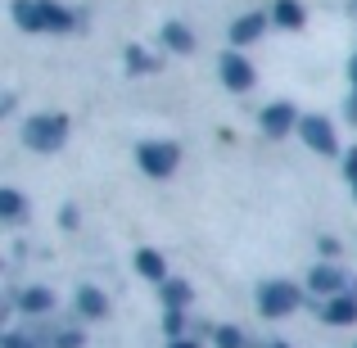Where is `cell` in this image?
<instances>
[{"instance_id":"27","label":"cell","mask_w":357,"mask_h":348,"mask_svg":"<svg viewBox=\"0 0 357 348\" xmlns=\"http://www.w3.org/2000/svg\"><path fill=\"white\" fill-rule=\"evenodd\" d=\"M271 348H285V344H271Z\"/></svg>"},{"instance_id":"22","label":"cell","mask_w":357,"mask_h":348,"mask_svg":"<svg viewBox=\"0 0 357 348\" xmlns=\"http://www.w3.org/2000/svg\"><path fill=\"white\" fill-rule=\"evenodd\" d=\"M163 326H167V335H172V340H185V335H181V326H185V321H181V312H167V321H163Z\"/></svg>"},{"instance_id":"19","label":"cell","mask_w":357,"mask_h":348,"mask_svg":"<svg viewBox=\"0 0 357 348\" xmlns=\"http://www.w3.org/2000/svg\"><path fill=\"white\" fill-rule=\"evenodd\" d=\"M0 348H50L45 340H32V335L14 331V335H0Z\"/></svg>"},{"instance_id":"21","label":"cell","mask_w":357,"mask_h":348,"mask_svg":"<svg viewBox=\"0 0 357 348\" xmlns=\"http://www.w3.org/2000/svg\"><path fill=\"white\" fill-rule=\"evenodd\" d=\"M127 68H131V73L154 68V59H145V54H140V45H127Z\"/></svg>"},{"instance_id":"10","label":"cell","mask_w":357,"mask_h":348,"mask_svg":"<svg viewBox=\"0 0 357 348\" xmlns=\"http://www.w3.org/2000/svg\"><path fill=\"white\" fill-rule=\"evenodd\" d=\"M271 18L267 14H240L236 23H231V45H253L262 32H267Z\"/></svg>"},{"instance_id":"8","label":"cell","mask_w":357,"mask_h":348,"mask_svg":"<svg viewBox=\"0 0 357 348\" xmlns=\"http://www.w3.org/2000/svg\"><path fill=\"white\" fill-rule=\"evenodd\" d=\"M307 289H312L317 298H335L349 289V276H344L335 262H321V267H312V276H307Z\"/></svg>"},{"instance_id":"15","label":"cell","mask_w":357,"mask_h":348,"mask_svg":"<svg viewBox=\"0 0 357 348\" xmlns=\"http://www.w3.org/2000/svg\"><path fill=\"white\" fill-rule=\"evenodd\" d=\"M271 23L294 32V27L307 23V14H303V5H298V0H276V9H271Z\"/></svg>"},{"instance_id":"24","label":"cell","mask_w":357,"mask_h":348,"mask_svg":"<svg viewBox=\"0 0 357 348\" xmlns=\"http://www.w3.org/2000/svg\"><path fill=\"white\" fill-rule=\"evenodd\" d=\"M167 348H199V340H167Z\"/></svg>"},{"instance_id":"3","label":"cell","mask_w":357,"mask_h":348,"mask_svg":"<svg viewBox=\"0 0 357 348\" xmlns=\"http://www.w3.org/2000/svg\"><path fill=\"white\" fill-rule=\"evenodd\" d=\"M298 303H303V289L294 280H262L258 285V312L267 321H280V317L298 312Z\"/></svg>"},{"instance_id":"9","label":"cell","mask_w":357,"mask_h":348,"mask_svg":"<svg viewBox=\"0 0 357 348\" xmlns=\"http://www.w3.org/2000/svg\"><path fill=\"white\" fill-rule=\"evenodd\" d=\"M317 317H321L326 326H357V298L353 294L321 298V303H317Z\"/></svg>"},{"instance_id":"6","label":"cell","mask_w":357,"mask_h":348,"mask_svg":"<svg viewBox=\"0 0 357 348\" xmlns=\"http://www.w3.org/2000/svg\"><path fill=\"white\" fill-rule=\"evenodd\" d=\"M218 73H222V86L244 96V91H253V82H258V73H253V63L244 59L240 50H222L218 54Z\"/></svg>"},{"instance_id":"18","label":"cell","mask_w":357,"mask_h":348,"mask_svg":"<svg viewBox=\"0 0 357 348\" xmlns=\"http://www.w3.org/2000/svg\"><path fill=\"white\" fill-rule=\"evenodd\" d=\"M213 340H218V348H244V331H236V326H218Z\"/></svg>"},{"instance_id":"13","label":"cell","mask_w":357,"mask_h":348,"mask_svg":"<svg viewBox=\"0 0 357 348\" xmlns=\"http://www.w3.org/2000/svg\"><path fill=\"white\" fill-rule=\"evenodd\" d=\"M77 312H82V317H91V321L109 317V298H105V289H96V285H82V289H77Z\"/></svg>"},{"instance_id":"26","label":"cell","mask_w":357,"mask_h":348,"mask_svg":"<svg viewBox=\"0 0 357 348\" xmlns=\"http://www.w3.org/2000/svg\"><path fill=\"white\" fill-rule=\"evenodd\" d=\"M353 199H357V181H353Z\"/></svg>"},{"instance_id":"17","label":"cell","mask_w":357,"mask_h":348,"mask_svg":"<svg viewBox=\"0 0 357 348\" xmlns=\"http://www.w3.org/2000/svg\"><path fill=\"white\" fill-rule=\"evenodd\" d=\"M18 218H27V199L9 186H0V222H18Z\"/></svg>"},{"instance_id":"14","label":"cell","mask_w":357,"mask_h":348,"mask_svg":"<svg viewBox=\"0 0 357 348\" xmlns=\"http://www.w3.org/2000/svg\"><path fill=\"white\" fill-rule=\"evenodd\" d=\"M136 271H140L145 280H154V285H163V280H167L163 253H158V249H136Z\"/></svg>"},{"instance_id":"1","label":"cell","mask_w":357,"mask_h":348,"mask_svg":"<svg viewBox=\"0 0 357 348\" xmlns=\"http://www.w3.org/2000/svg\"><path fill=\"white\" fill-rule=\"evenodd\" d=\"M9 14L23 32H73L77 27L73 9H63L59 0H14Z\"/></svg>"},{"instance_id":"16","label":"cell","mask_w":357,"mask_h":348,"mask_svg":"<svg viewBox=\"0 0 357 348\" xmlns=\"http://www.w3.org/2000/svg\"><path fill=\"white\" fill-rule=\"evenodd\" d=\"M163 45L172 54H190L195 50V32H190V27H181V23H167L163 27Z\"/></svg>"},{"instance_id":"2","label":"cell","mask_w":357,"mask_h":348,"mask_svg":"<svg viewBox=\"0 0 357 348\" xmlns=\"http://www.w3.org/2000/svg\"><path fill=\"white\" fill-rule=\"evenodd\" d=\"M68 127L73 122L63 114H36L23 122V145L36 149V154H54V149H63V140H68Z\"/></svg>"},{"instance_id":"12","label":"cell","mask_w":357,"mask_h":348,"mask_svg":"<svg viewBox=\"0 0 357 348\" xmlns=\"http://www.w3.org/2000/svg\"><path fill=\"white\" fill-rule=\"evenodd\" d=\"M18 312H23V317H45V312H54V294H50L45 285L23 289V294H18Z\"/></svg>"},{"instance_id":"20","label":"cell","mask_w":357,"mask_h":348,"mask_svg":"<svg viewBox=\"0 0 357 348\" xmlns=\"http://www.w3.org/2000/svg\"><path fill=\"white\" fill-rule=\"evenodd\" d=\"M82 344H86V335H82V331H59L50 340V348H82Z\"/></svg>"},{"instance_id":"11","label":"cell","mask_w":357,"mask_h":348,"mask_svg":"<svg viewBox=\"0 0 357 348\" xmlns=\"http://www.w3.org/2000/svg\"><path fill=\"white\" fill-rule=\"evenodd\" d=\"M158 294H163V308H167V312H185V308L195 303L190 280H176V276H167L163 285H158Z\"/></svg>"},{"instance_id":"5","label":"cell","mask_w":357,"mask_h":348,"mask_svg":"<svg viewBox=\"0 0 357 348\" xmlns=\"http://www.w3.org/2000/svg\"><path fill=\"white\" fill-rule=\"evenodd\" d=\"M298 140H303L312 154H321V158L340 154V136H335V127L321 114H303V122H298Z\"/></svg>"},{"instance_id":"23","label":"cell","mask_w":357,"mask_h":348,"mask_svg":"<svg viewBox=\"0 0 357 348\" xmlns=\"http://www.w3.org/2000/svg\"><path fill=\"white\" fill-rule=\"evenodd\" d=\"M344 176H349V181H357V149H349V154H344Z\"/></svg>"},{"instance_id":"25","label":"cell","mask_w":357,"mask_h":348,"mask_svg":"<svg viewBox=\"0 0 357 348\" xmlns=\"http://www.w3.org/2000/svg\"><path fill=\"white\" fill-rule=\"evenodd\" d=\"M349 77H353V91H357V54L349 59Z\"/></svg>"},{"instance_id":"4","label":"cell","mask_w":357,"mask_h":348,"mask_svg":"<svg viewBox=\"0 0 357 348\" xmlns=\"http://www.w3.org/2000/svg\"><path fill=\"white\" fill-rule=\"evenodd\" d=\"M136 163L145 176H172L176 167H181V145L176 140H140L136 145Z\"/></svg>"},{"instance_id":"7","label":"cell","mask_w":357,"mask_h":348,"mask_svg":"<svg viewBox=\"0 0 357 348\" xmlns=\"http://www.w3.org/2000/svg\"><path fill=\"white\" fill-rule=\"evenodd\" d=\"M262 131H267L271 140H285L289 131H298V122H303V114H298L294 105H289V100H271L267 109H262Z\"/></svg>"}]
</instances>
